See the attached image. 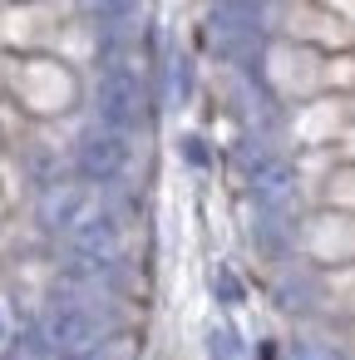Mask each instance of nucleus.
<instances>
[{"mask_svg": "<svg viewBox=\"0 0 355 360\" xmlns=\"http://www.w3.org/2000/svg\"><path fill=\"white\" fill-rule=\"evenodd\" d=\"M94 109H99V124L114 129V134H129L143 124V84H138V70H129L124 60L104 65L99 84H94Z\"/></svg>", "mask_w": 355, "mask_h": 360, "instance_id": "obj_1", "label": "nucleus"}, {"mask_svg": "<svg viewBox=\"0 0 355 360\" xmlns=\"http://www.w3.org/2000/svg\"><path fill=\"white\" fill-rule=\"evenodd\" d=\"M65 237H70L75 271H84V276L109 271V266H114V257H119V217H114L109 207H84Z\"/></svg>", "mask_w": 355, "mask_h": 360, "instance_id": "obj_2", "label": "nucleus"}, {"mask_svg": "<svg viewBox=\"0 0 355 360\" xmlns=\"http://www.w3.org/2000/svg\"><path fill=\"white\" fill-rule=\"evenodd\" d=\"M99 340V316L84 306V301H50L45 306V321H40V345L50 355H79Z\"/></svg>", "mask_w": 355, "mask_h": 360, "instance_id": "obj_3", "label": "nucleus"}, {"mask_svg": "<svg viewBox=\"0 0 355 360\" xmlns=\"http://www.w3.org/2000/svg\"><path fill=\"white\" fill-rule=\"evenodd\" d=\"M75 163H79V173L89 178V183H114L124 168H129V134H114V129H89L84 139H79V153H75Z\"/></svg>", "mask_w": 355, "mask_h": 360, "instance_id": "obj_4", "label": "nucleus"}, {"mask_svg": "<svg viewBox=\"0 0 355 360\" xmlns=\"http://www.w3.org/2000/svg\"><path fill=\"white\" fill-rule=\"evenodd\" d=\"M247 183H252V198L262 207H286L291 193H296V168L281 158V153H252L247 158Z\"/></svg>", "mask_w": 355, "mask_h": 360, "instance_id": "obj_5", "label": "nucleus"}, {"mask_svg": "<svg viewBox=\"0 0 355 360\" xmlns=\"http://www.w3.org/2000/svg\"><path fill=\"white\" fill-rule=\"evenodd\" d=\"M207 360H242V335L232 326H212L207 330Z\"/></svg>", "mask_w": 355, "mask_h": 360, "instance_id": "obj_6", "label": "nucleus"}, {"mask_svg": "<svg viewBox=\"0 0 355 360\" xmlns=\"http://www.w3.org/2000/svg\"><path fill=\"white\" fill-rule=\"evenodd\" d=\"M286 360H345V355L335 345H325V340H296L286 350Z\"/></svg>", "mask_w": 355, "mask_h": 360, "instance_id": "obj_7", "label": "nucleus"}, {"mask_svg": "<svg viewBox=\"0 0 355 360\" xmlns=\"http://www.w3.org/2000/svg\"><path fill=\"white\" fill-rule=\"evenodd\" d=\"M94 11H99L104 20H124V15L134 11V0H94Z\"/></svg>", "mask_w": 355, "mask_h": 360, "instance_id": "obj_8", "label": "nucleus"}, {"mask_svg": "<svg viewBox=\"0 0 355 360\" xmlns=\"http://www.w3.org/2000/svg\"><path fill=\"white\" fill-rule=\"evenodd\" d=\"M217 296H242V286H237V276H227V271H217Z\"/></svg>", "mask_w": 355, "mask_h": 360, "instance_id": "obj_9", "label": "nucleus"}, {"mask_svg": "<svg viewBox=\"0 0 355 360\" xmlns=\"http://www.w3.org/2000/svg\"><path fill=\"white\" fill-rule=\"evenodd\" d=\"M55 360H94V350H79V355H55Z\"/></svg>", "mask_w": 355, "mask_h": 360, "instance_id": "obj_10", "label": "nucleus"}, {"mask_svg": "<svg viewBox=\"0 0 355 360\" xmlns=\"http://www.w3.org/2000/svg\"><path fill=\"white\" fill-rule=\"evenodd\" d=\"M0 335H6V321H0Z\"/></svg>", "mask_w": 355, "mask_h": 360, "instance_id": "obj_11", "label": "nucleus"}]
</instances>
